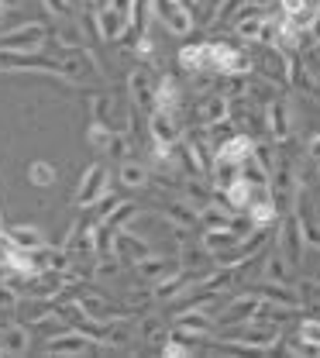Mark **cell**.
I'll list each match as a JSON object with an SVG mask.
<instances>
[{
	"instance_id": "8",
	"label": "cell",
	"mask_w": 320,
	"mask_h": 358,
	"mask_svg": "<svg viewBox=\"0 0 320 358\" xmlns=\"http://www.w3.org/2000/svg\"><path fill=\"white\" fill-rule=\"evenodd\" d=\"M114 255H117V259H135V262H141L145 255H152V248H148L145 238H138L135 231L121 227V231L114 234Z\"/></svg>"
},
{
	"instance_id": "33",
	"label": "cell",
	"mask_w": 320,
	"mask_h": 358,
	"mask_svg": "<svg viewBox=\"0 0 320 358\" xmlns=\"http://www.w3.org/2000/svg\"><path fill=\"white\" fill-rule=\"evenodd\" d=\"M162 331H166V320H162L159 313H148V317L138 324V338H141V341H159Z\"/></svg>"
},
{
	"instance_id": "43",
	"label": "cell",
	"mask_w": 320,
	"mask_h": 358,
	"mask_svg": "<svg viewBox=\"0 0 320 358\" xmlns=\"http://www.w3.org/2000/svg\"><path fill=\"white\" fill-rule=\"evenodd\" d=\"M248 3H255V7H266V10H269V0H248Z\"/></svg>"
},
{
	"instance_id": "24",
	"label": "cell",
	"mask_w": 320,
	"mask_h": 358,
	"mask_svg": "<svg viewBox=\"0 0 320 358\" xmlns=\"http://www.w3.org/2000/svg\"><path fill=\"white\" fill-rule=\"evenodd\" d=\"M155 107H159V110H169V114L180 110V83H176L173 76H162V80L155 83Z\"/></svg>"
},
{
	"instance_id": "45",
	"label": "cell",
	"mask_w": 320,
	"mask_h": 358,
	"mask_svg": "<svg viewBox=\"0 0 320 358\" xmlns=\"http://www.w3.org/2000/svg\"><path fill=\"white\" fill-rule=\"evenodd\" d=\"M314 55H317V59H320V38H317V45H314Z\"/></svg>"
},
{
	"instance_id": "16",
	"label": "cell",
	"mask_w": 320,
	"mask_h": 358,
	"mask_svg": "<svg viewBox=\"0 0 320 358\" xmlns=\"http://www.w3.org/2000/svg\"><path fill=\"white\" fill-rule=\"evenodd\" d=\"M3 234H7L17 248H28V252L45 248V234H42V227H35V224H14V227H7Z\"/></svg>"
},
{
	"instance_id": "28",
	"label": "cell",
	"mask_w": 320,
	"mask_h": 358,
	"mask_svg": "<svg viewBox=\"0 0 320 358\" xmlns=\"http://www.w3.org/2000/svg\"><path fill=\"white\" fill-rule=\"evenodd\" d=\"M289 259H286V252H272V255H266V279H272V282H286L289 279Z\"/></svg>"
},
{
	"instance_id": "38",
	"label": "cell",
	"mask_w": 320,
	"mask_h": 358,
	"mask_svg": "<svg viewBox=\"0 0 320 358\" xmlns=\"http://www.w3.org/2000/svg\"><path fill=\"white\" fill-rule=\"evenodd\" d=\"M48 14H55V17H66L69 14V7H73V0H45Z\"/></svg>"
},
{
	"instance_id": "23",
	"label": "cell",
	"mask_w": 320,
	"mask_h": 358,
	"mask_svg": "<svg viewBox=\"0 0 320 358\" xmlns=\"http://www.w3.org/2000/svg\"><path fill=\"white\" fill-rule=\"evenodd\" d=\"M228 96L221 93H210L203 103H200V121L203 124H228Z\"/></svg>"
},
{
	"instance_id": "20",
	"label": "cell",
	"mask_w": 320,
	"mask_h": 358,
	"mask_svg": "<svg viewBox=\"0 0 320 358\" xmlns=\"http://www.w3.org/2000/svg\"><path fill=\"white\" fill-rule=\"evenodd\" d=\"M255 189H259V186H252L248 179L241 176V179H234L228 189H224V200H228L231 210H248V207L255 203Z\"/></svg>"
},
{
	"instance_id": "47",
	"label": "cell",
	"mask_w": 320,
	"mask_h": 358,
	"mask_svg": "<svg viewBox=\"0 0 320 358\" xmlns=\"http://www.w3.org/2000/svg\"><path fill=\"white\" fill-rule=\"evenodd\" d=\"M317 166H320V162H317Z\"/></svg>"
},
{
	"instance_id": "31",
	"label": "cell",
	"mask_w": 320,
	"mask_h": 358,
	"mask_svg": "<svg viewBox=\"0 0 320 358\" xmlns=\"http://www.w3.org/2000/svg\"><path fill=\"white\" fill-rule=\"evenodd\" d=\"M114 134H117V131H110V124H103V121H93L90 131H87V141H90V148L107 152V148H110V141H114Z\"/></svg>"
},
{
	"instance_id": "12",
	"label": "cell",
	"mask_w": 320,
	"mask_h": 358,
	"mask_svg": "<svg viewBox=\"0 0 320 358\" xmlns=\"http://www.w3.org/2000/svg\"><path fill=\"white\" fill-rule=\"evenodd\" d=\"M262 300H269V303H279V307H293V310H300L303 307V296L289 286V282H272V279H262Z\"/></svg>"
},
{
	"instance_id": "7",
	"label": "cell",
	"mask_w": 320,
	"mask_h": 358,
	"mask_svg": "<svg viewBox=\"0 0 320 358\" xmlns=\"http://www.w3.org/2000/svg\"><path fill=\"white\" fill-rule=\"evenodd\" d=\"M148 128H152V141L155 145H166V148H176V141H180V124H176V114H169V110H152V121H148Z\"/></svg>"
},
{
	"instance_id": "6",
	"label": "cell",
	"mask_w": 320,
	"mask_h": 358,
	"mask_svg": "<svg viewBox=\"0 0 320 358\" xmlns=\"http://www.w3.org/2000/svg\"><path fill=\"white\" fill-rule=\"evenodd\" d=\"M93 21H96L100 38H107V42L124 38V31L131 28V14H128V10H121V7H103V10H96V14H93Z\"/></svg>"
},
{
	"instance_id": "37",
	"label": "cell",
	"mask_w": 320,
	"mask_h": 358,
	"mask_svg": "<svg viewBox=\"0 0 320 358\" xmlns=\"http://www.w3.org/2000/svg\"><path fill=\"white\" fill-rule=\"evenodd\" d=\"M17 303H21L17 289H14V286H0V310H14Z\"/></svg>"
},
{
	"instance_id": "22",
	"label": "cell",
	"mask_w": 320,
	"mask_h": 358,
	"mask_svg": "<svg viewBox=\"0 0 320 358\" xmlns=\"http://www.w3.org/2000/svg\"><path fill=\"white\" fill-rule=\"evenodd\" d=\"M131 93H135L138 107L155 110V83H152L148 69H135V73H131Z\"/></svg>"
},
{
	"instance_id": "27",
	"label": "cell",
	"mask_w": 320,
	"mask_h": 358,
	"mask_svg": "<svg viewBox=\"0 0 320 358\" xmlns=\"http://www.w3.org/2000/svg\"><path fill=\"white\" fill-rule=\"evenodd\" d=\"M234 179H241V166H238V162H228V159H217V162H214V186L224 193Z\"/></svg>"
},
{
	"instance_id": "44",
	"label": "cell",
	"mask_w": 320,
	"mask_h": 358,
	"mask_svg": "<svg viewBox=\"0 0 320 358\" xmlns=\"http://www.w3.org/2000/svg\"><path fill=\"white\" fill-rule=\"evenodd\" d=\"M186 7H189V10H193V7H196V0H183Z\"/></svg>"
},
{
	"instance_id": "36",
	"label": "cell",
	"mask_w": 320,
	"mask_h": 358,
	"mask_svg": "<svg viewBox=\"0 0 320 358\" xmlns=\"http://www.w3.org/2000/svg\"><path fill=\"white\" fill-rule=\"evenodd\" d=\"M162 355L169 358H183V355H193V345H183V338L180 334H173L166 345H162Z\"/></svg>"
},
{
	"instance_id": "34",
	"label": "cell",
	"mask_w": 320,
	"mask_h": 358,
	"mask_svg": "<svg viewBox=\"0 0 320 358\" xmlns=\"http://www.w3.org/2000/svg\"><path fill=\"white\" fill-rule=\"evenodd\" d=\"M296 217H300V227H303V238H307V245L320 252V221H314L307 210H300Z\"/></svg>"
},
{
	"instance_id": "14",
	"label": "cell",
	"mask_w": 320,
	"mask_h": 358,
	"mask_svg": "<svg viewBox=\"0 0 320 358\" xmlns=\"http://www.w3.org/2000/svg\"><path fill=\"white\" fill-rule=\"evenodd\" d=\"M73 303L83 310V317H90V320H96V324H110V320H117V313L110 310V307H107V300H103V296H96V293H80Z\"/></svg>"
},
{
	"instance_id": "41",
	"label": "cell",
	"mask_w": 320,
	"mask_h": 358,
	"mask_svg": "<svg viewBox=\"0 0 320 358\" xmlns=\"http://www.w3.org/2000/svg\"><path fill=\"white\" fill-rule=\"evenodd\" d=\"M83 7L96 14V10H103V7H114V0H83Z\"/></svg>"
},
{
	"instance_id": "19",
	"label": "cell",
	"mask_w": 320,
	"mask_h": 358,
	"mask_svg": "<svg viewBox=\"0 0 320 358\" xmlns=\"http://www.w3.org/2000/svg\"><path fill=\"white\" fill-rule=\"evenodd\" d=\"M303 245H307V238H303L300 217H293V221L286 224V231H282V248H286V259H289L293 266L303 262Z\"/></svg>"
},
{
	"instance_id": "13",
	"label": "cell",
	"mask_w": 320,
	"mask_h": 358,
	"mask_svg": "<svg viewBox=\"0 0 320 358\" xmlns=\"http://www.w3.org/2000/svg\"><path fill=\"white\" fill-rule=\"evenodd\" d=\"M266 117H269V131H272L275 141H286L289 131H293V110H289V103L286 100H272L266 107Z\"/></svg>"
},
{
	"instance_id": "35",
	"label": "cell",
	"mask_w": 320,
	"mask_h": 358,
	"mask_svg": "<svg viewBox=\"0 0 320 358\" xmlns=\"http://www.w3.org/2000/svg\"><path fill=\"white\" fill-rule=\"evenodd\" d=\"M300 341L320 348V317H307V320L300 324Z\"/></svg>"
},
{
	"instance_id": "4",
	"label": "cell",
	"mask_w": 320,
	"mask_h": 358,
	"mask_svg": "<svg viewBox=\"0 0 320 358\" xmlns=\"http://www.w3.org/2000/svg\"><path fill=\"white\" fill-rule=\"evenodd\" d=\"M210 69H217L224 76H245V73H252V59L228 42H210Z\"/></svg>"
},
{
	"instance_id": "10",
	"label": "cell",
	"mask_w": 320,
	"mask_h": 358,
	"mask_svg": "<svg viewBox=\"0 0 320 358\" xmlns=\"http://www.w3.org/2000/svg\"><path fill=\"white\" fill-rule=\"evenodd\" d=\"M259 310H262V293L238 296V300H231L228 303V310L221 313V324H245V320H252Z\"/></svg>"
},
{
	"instance_id": "18",
	"label": "cell",
	"mask_w": 320,
	"mask_h": 358,
	"mask_svg": "<svg viewBox=\"0 0 320 358\" xmlns=\"http://www.w3.org/2000/svg\"><path fill=\"white\" fill-rule=\"evenodd\" d=\"M245 214L252 217L255 231H269V227L279 221V203H275V196H262V200H255Z\"/></svg>"
},
{
	"instance_id": "46",
	"label": "cell",
	"mask_w": 320,
	"mask_h": 358,
	"mask_svg": "<svg viewBox=\"0 0 320 358\" xmlns=\"http://www.w3.org/2000/svg\"><path fill=\"white\" fill-rule=\"evenodd\" d=\"M0 14H3V10H0Z\"/></svg>"
},
{
	"instance_id": "30",
	"label": "cell",
	"mask_w": 320,
	"mask_h": 358,
	"mask_svg": "<svg viewBox=\"0 0 320 358\" xmlns=\"http://www.w3.org/2000/svg\"><path fill=\"white\" fill-rule=\"evenodd\" d=\"M28 182H31V186H52V182H55V166L45 162V159L31 162V166H28Z\"/></svg>"
},
{
	"instance_id": "9",
	"label": "cell",
	"mask_w": 320,
	"mask_h": 358,
	"mask_svg": "<svg viewBox=\"0 0 320 358\" xmlns=\"http://www.w3.org/2000/svg\"><path fill=\"white\" fill-rule=\"evenodd\" d=\"M176 272H183V266L176 262V259H162V255H145L141 262H138V275H145L152 286L155 282H162V279H169V275H176Z\"/></svg>"
},
{
	"instance_id": "29",
	"label": "cell",
	"mask_w": 320,
	"mask_h": 358,
	"mask_svg": "<svg viewBox=\"0 0 320 358\" xmlns=\"http://www.w3.org/2000/svg\"><path fill=\"white\" fill-rule=\"evenodd\" d=\"M117 176H121V182H124V186L138 189V186H145V182H148V169H145L141 162H135V159H128V162L121 166V173H117Z\"/></svg>"
},
{
	"instance_id": "32",
	"label": "cell",
	"mask_w": 320,
	"mask_h": 358,
	"mask_svg": "<svg viewBox=\"0 0 320 358\" xmlns=\"http://www.w3.org/2000/svg\"><path fill=\"white\" fill-rule=\"evenodd\" d=\"M131 217H138V207H135V203H124V200H121V203H117V207H110V214H103L100 221H107L110 227H124Z\"/></svg>"
},
{
	"instance_id": "11",
	"label": "cell",
	"mask_w": 320,
	"mask_h": 358,
	"mask_svg": "<svg viewBox=\"0 0 320 358\" xmlns=\"http://www.w3.org/2000/svg\"><path fill=\"white\" fill-rule=\"evenodd\" d=\"M0 352L3 355H28L31 352V334L21 324H7L0 327Z\"/></svg>"
},
{
	"instance_id": "17",
	"label": "cell",
	"mask_w": 320,
	"mask_h": 358,
	"mask_svg": "<svg viewBox=\"0 0 320 358\" xmlns=\"http://www.w3.org/2000/svg\"><path fill=\"white\" fill-rule=\"evenodd\" d=\"M238 241H241V234L234 227H203V252L207 255H221L224 248L238 245Z\"/></svg>"
},
{
	"instance_id": "2",
	"label": "cell",
	"mask_w": 320,
	"mask_h": 358,
	"mask_svg": "<svg viewBox=\"0 0 320 358\" xmlns=\"http://www.w3.org/2000/svg\"><path fill=\"white\" fill-rule=\"evenodd\" d=\"M48 38V28L42 21H28V24H17L10 28L3 38H0V52H38Z\"/></svg>"
},
{
	"instance_id": "21",
	"label": "cell",
	"mask_w": 320,
	"mask_h": 358,
	"mask_svg": "<svg viewBox=\"0 0 320 358\" xmlns=\"http://www.w3.org/2000/svg\"><path fill=\"white\" fill-rule=\"evenodd\" d=\"M180 66L196 73V69H210V42H196L180 48Z\"/></svg>"
},
{
	"instance_id": "3",
	"label": "cell",
	"mask_w": 320,
	"mask_h": 358,
	"mask_svg": "<svg viewBox=\"0 0 320 358\" xmlns=\"http://www.w3.org/2000/svg\"><path fill=\"white\" fill-rule=\"evenodd\" d=\"M152 14L173 35H189L193 31V10L186 7L183 0H152Z\"/></svg>"
},
{
	"instance_id": "40",
	"label": "cell",
	"mask_w": 320,
	"mask_h": 358,
	"mask_svg": "<svg viewBox=\"0 0 320 358\" xmlns=\"http://www.w3.org/2000/svg\"><path fill=\"white\" fill-rule=\"evenodd\" d=\"M307 152H310V159H314V162H320V131L307 141Z\"/></svg>"
},
{
	"instance_id": "26",
	"label": "cell",
	"mask_w": 320,
	"mask_h": 358,
	"mask_svg": "<svg viewBox=\"0 0 320 358\" xmlns=\"http://www.w3.org/2000/svg\"><path fill=\"white\" fill-rule=\"evenodd\" d=\"M200 227H231L228 203H203L200 207Z\"/></svg>"
},
{
	"instance_id": "39",
	"label": "cell",
	"mask_w": 320,
	"mask_h": 358,
	"mask_svg": "<svg viewBox=\"0 0 320 358\" xmlns=\"http://www.w3.org/2000/svg\"><path fill=\"white\" fill-rule=\"evenodd\" d=\"M110 155H117V159H124L128 155V138L124 134H114V141H110V148H107Z\"/></svg>"
},
{
	"instance_id": "1",
	"label": "cell",
	"mask_w": 320,
	"mask_h": 358,
	"mask_svg": "<svg viewBox=\"0 0 320 358\" xmlns=\"http://www.w3.org/2000/svg\"><path fill=\"white\" fill-rule=\"evenodd\" d=\"M107 186H110V173H107V166H103V162H93L90 169L83 173L80 186H76L73 203H76L80 210H90L93 203L107 200Z\"/></svg>"
},
{
	"instance_id": "15",
	"label": "cell",
	"mask_w": 320,
	"mask_h": 358,
	"mask_svg": "<svg viewBox=\"0 0 320 358\" xmlns=\"http://www.w3.org/2000/svg\"><path fill=\"white\" fill-rule=\"evenodd\" d=\"M252 155H255V141L248 134H234V138L217 145V159H228V162H238V166L245 159H252Z\"/></svg>"
},
{
	"instance_id": "25",
	"label": "cell",
	"mask_w": 320,
	"mask_h": 358,
	"mask_svg": "<svg viewBox=\"0 0 320 358\" xmlns=\"http://www.w3.org/2000/svg\"><path fill=\"white\" fill-rule=\"evenodd\" d=\"M166 217H169L173 227L186 231V227L200 224V210H193V203H186V200H176V203H169V207H166Z\"/></svg>"
},
{
	"instance_id": "42",
	"label": "cell",
	"mask_w": 320,
	"mask_h": 358,
	"mask_svg": "<svg viewBox=\"0 0 320 358\" xmlns=\"http://www.w3.org/2000/svg\"><path fill=\"white\" fill-rule=\"evenodd\" d=\"M14 3H17V0H0V10H10Z\"/></svg>"
},
{
	"instance_id": "5",
	"label": "cell",
	"mask_w": 320,
	"mask_h": 358,
	"mask_svg": "<svg viewBox=\"0 0 320 358\" xmlns=\"http://www.w3.org/2000/svg\"><path fill=\"white\" fill-rule=\"evenodd\" d=\"M173 327H176V334H180L183 341H203V338L214 331V313H207L203 307H193V310L180 313V317L173 320Z\"/></svg>"
}]
</instances>
